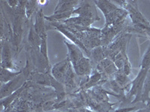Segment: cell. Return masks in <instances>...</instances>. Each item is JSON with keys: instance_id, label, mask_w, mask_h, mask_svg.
<instances>
[{"instance_id": "obj_1", "label": "cell", "mask_w": 150, "mask_h": 112, "mask_svg": "<svg viewBox=\"0 0 150 112\" xmlns=\"http://www.w3.org/2000/svg\"><path fill=\"white\" fill-rule=\"evenodd\" d=\"M31 73H32V70L27 66H26L23 70L22 73L19 75L18 76L8 83L1 84V90H0L1 99L9 97L12 93L22 88L23 85L29 80Z\"/></svg>"}, {"instance_id": "obj_2", "label": "cell", "mask_w": 150, "mask_h": 112, "mask_svg": "<svg viewBox=\"0 0 150 112\" xmlns=\"http://www.w3.org/2000/svg\"><path fill=\"white\" fill-rule=\"evenodd\" d=\"M148 71L149 70L140 69L138 75L135 77L134 79L131 81L130 83L129 90L125 94V99L124 101L125 103L129 102L133 97H134V98L131 104L134 105V104L138 103V102H141V95L143 83H144Z\"/></svg>"}, {"instance_id": "obj_3", "label": "cell", "mask_w": 150, "mask_h": 112, "mask_svg": "<svg viewBox=\"0 0 150 112\" xmlns=\"http://www.w3.org/2000/svg\"><path fill=\"white\" fill-rule=\"evenodd\" d=\"M73 14L92 19L96 22L100 20V17L98 14L97 7L94 1H81L80 6L73 11Z\"/></svg>"}, {"instance_id": "obj_4", "label": "cell", "mask_w": 150, "mask_h": 112, "mask_svg": "<svg viewBox=\"0 0 150 112\" xmlns=\"http://www.w3.org/2000/svg\"><path fill=\"white\" fill-rule=\"evenodd\" d=\"M95 69L98 70L103 76L106 80H110L113 78L114 75L118 71L117 67L115 65L114 62L110 58H105L98 64Z\"/></svg>"}, {"instance_id": "obj_5", "label": "cell", "mask_w": 150, "mask_h": 112, "mask_svg": "<svg viewBox=\"0 0 150 112\" xmlns=\"http://www.w3.org/2000/svg\"><path fill=\"white\" fill-rule=\"evenodd\" d=\"M72 66L69 58L67 57L65 59L62 61L61 62L56 64L53 66H52L51 74L56 80L59 82L63 84L64 79L68 73V70Z\"/></svg>"}, {"instance_id": "obj_6", "label": "cell", "mask_w": 150, "mask_h": 112, "mask_svg": "<svg viewBox=\"0 0 150 112\" xmlns=\"http://www.w3.org/2000/svg\"><path fill=\"white\" fill-rule=\"evenodd\" d=\"M45 15L44 14L42 8H39L35 14L34 27L37 34L39 35L41 40L47 39V25L45 22Z\"/></svg>"}, {"instance_id": "obj_7", "label": "cell", "mask_w": 150, "mask_h": 112, "mask_svg": "<svg viewBox=\"0 0 150 112\" xmlns=\"http://www.w3.org/2000/svg\"><path fill=\"white\" fill-rule=\"evenodd\" d=\"M73 69L77 76H89L93 70V65L90 58L88 57H83L73 66Z\"/></svg>"}, {"instance_id": "obj_8", "label": "cell", "mask_w": 150, "mask_h": 112, "mask_svg": "<svg viewBox=\"0 0 150 112\" xmlns=\"http://www.w3.org/2000/svg\"><path fill=\"white\" fill-rule=\"evenodd\" d=\"M64 43L68 48L67 57L70 60L72 66H74L80 60H81L84 57L83 50L74 43H70L65 41H64Z\"/></svg>"}, {"instance_id": "obj_9", "label": "cell", "mask_w": 150, "mask_h": 112, "mask_svg": "<svg viewBox=\"0 0 150 112\" xmlns=\"http://www.w3.org/2000/svg\"><path fill=\"white\" fill-rule=\"evenodd\" d=\"M81 1H69V0H61L59 1L58 4L56 5L53 14H62V13H66V12L74 11L76 8L80 6Z\"/></svg>"}, {"instance_id": "obj_10", "label": "cell", "mask_w": 150, "mask_h": 112, "mask_svg": "<svg viewBox=\"0 0 150 112\" xmlns=\"http://www.w3.org/2000/svg\"><path fill=\"white\" fill-rule=\"evenodd\" d=\"M28 42L29 46L33 49H37L40 51V46L41 43V38L37 34L34 27V22L33 18L30 19V23H29V31L28 34Z\"/></svg>"}, {"instance_id": "obj_11", "label": "cell", "mask_w": 150, "mask_h": 112, "mask_svg": "<svg viewBox=\"0 0 150 112\" xmlns=\"http://www.w3.org/2000/svg\"><path fill=\"white\" fill-rule=\"evenodd\" d=\"M89 58H90L93 66L94 65L96 66L101 61L107 58V55H106L104 46H98V47L92 49L90 51Z\"/></svg>"}, {"instance_id": "obj_12", "label": "cell", "mask_w": 150, "mask_h": 112, "mask_svg": "<svg viewBox=\"0 0 150 112\" xmlns=\"http://www.w3.org/2000/svg\"><path fill=\"white\" fill-rule=\"evenodd\" d=\"M96 21L94 20H92V19L77 16V17H71V18L68 19L67 20L61 22H64L65 24H74V25H77L79 26H82V27L89 28Z\"/></svg>"}, {"instance_id": "obj_13", "label": "cell", "mask_w": 150, "mask_h": 112, "mask_svg": "<svg viewBox=\"0 0 150 112\" xmlns=\"http://www.w3.org/2000/svg\"><path fill=\"white\" fill-rule=\"evenodd\" d=\"M23 70L21 71H14L8 69L1 67V73H0V81L1 84H5L11 82V80L15 78L16 77L18 76L19 75L22 73Z\"/></svg>"}, {"instance_id": "obj_14", "label": "cell", "mask_w": 150, "mask_h": 112, "mask_svg": "<svg viewBox=\"0 0 150 112\" xmlns=\"http://www.w3.org/2000/svg\"><path fill=\"white\" fill-rule=\"evenodd\" d=\"M150 93V70H149L148 73L146 76L145 81L143 83V90H142L141 95V102L144 104H146L150 100L149 97Z\"/></svg>"}, {"instance_id": "obj_15", "label": "cell", "mask_w": 150, "mask_h": 112, "mask_svg": "<svg viewBox=\"0 0 150 112\" xmlns=\"http://www.w3.org/2000/svg\"><path fill=\"white\" fill-rule=\"evenodd\" d=\"M38 1L32 0V1H26V6H25V10H26V17L28 20L33 18V15L35 14L38 8Z\"/></svg>"}, {"instance_id": "obj_16", "label": "cell", "mask_w": 150, "mask_h": 112, "mask_svg": "<svg viewBox=\"0 0 150 112\" xmlns=\"http://www.w3.org/2000/svg\"><path fill=\"white\" fill-rule=\"evenodd\" d=\"M140 69L149 70H150V44L149 45L148 49L143 55L140 63Z\"/></svg>"}, {"instance_id": "obj_17", "label": "cell", "mask_w": 150, "mask_h": 112, "mask_svg": "<svg viewBox=\"0 0 150 112\" xmlns=\"http://www.w3.org/2000/svg\"><path fill=\"white\" fill-rule=\"evenodd\" d=\"M145 105L146 104L142 103L139 106H137V105H135V106H123L122 108H120L115 110L114 112H135L138 109L144 107Z\"/></svg>"}, {"instance_id": "obj_18", "label": "cell", "mask_w": 150, "mask_h": 112, "mask_svg": "<svg viewBox=\"0 0 150 112\" xmlns=\"http://www.w3.org/2000/svg\"><path fill=\"white\" fill-rule=\"evenodd\" d=\"M40 52L47 61H49L47 55V39L41 40V46H40Z\"/></svg>"}, {"instance_id": "obj_19", "label": "cell", "mask_w": 150, "mask_h": 112, "mask_svg": "<svg viewBox=\"0 0 150 112\" xmlns=\"http://www.w3.org/2000/svg\"><path fill=\"white\" fill-rule=\"evenodd\" d=\"M6 2L11 8H15L19 5L20 1H18V0H8V1H6Z\"/></svg>"}, {"instance_id": "obj_20", "label": "cell", "mask_w": 150, "mask_h": 112, "mask_svg": "<svg viewBox=\"0 0 150 112\" xmlns=\"http://www.w3.org/2000/svg\"><path fill=\"white\" fill-rule=\"evenodd\" d=\"M3 112H17V111L15 109V108H14L12 105H11L9 107L7 108L4 109Z\"/></svg>"}, {"instance_id": "obj_21", "label": "cell", "mask_w": 150, "mask_h": 112, "mask_svg": "<svg viewBox=\"0 0 150 112\" xmlns=\"http://www.w3.org/2000/svg\"><path fill=\"white\" fill-rule=\"evenodd\" d=\"M38 5L42 6V5H45L49 2H48V1H46V0H43V1H41V0H40V1H38Z\"/></svg>"}]
</instances>
